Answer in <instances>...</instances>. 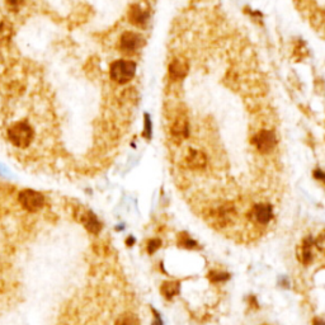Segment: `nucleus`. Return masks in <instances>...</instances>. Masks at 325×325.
Instances as JSON below:
<instances>
[{
    "label": "nucleus",
    "mask_w": 325,
    "mask_h": 325,
    "mask_svg": "<svg viewBox=\"0 0 325 325\" xmlns=\"http://www.w3.org/2000/svg\"><path fill=\"white\" fill-rule=\"evenodd\" d=\"M8 137L14 146L19 149L28 147L33 139L32 127L26 122H17L8 130Z\"/></svg>",
    "instance_id": "f257e3e1"
},
{
    "label": "nucleus",
    "mask_w": 325,
    "mask_h": 325,
    "mask_svg": "<svg viewBox=\"0 0 325 325\" xmlns=\"http://www.w3.org/2000/svg\"><path fill=\"white\" fill-rule=\"evenodd\" d=\"M136 72V64L130 60H117L109 68V75L117 84H126L132 80Z\"/></svg>",
    "instance_id": "f03ea898"
},
{
    "label": "nucleus",
    "mask_w": 325,
    "mask_h": 325,
    "mask_svg": "<svg viewBox=\"0 0 325 325\" xmlns=\"http://www.w3.org/2000/svg\"><path fill=\"white\" fill-rule=\"evenodd\" d=\"M19 203L24 210L30 212H37L45 206V197L39 192L33 189H26L22 191L18 196Z\"/></svg>",
    "instance_id": "7ed1b4c3"
},
{
    "label": "nucleus",
    "mask_w": 325,
    "mask_h": 325,
    "mask_svg": "<svg viewBox=\"0 0 325 325\" xmlns=\"http://www.w3.org/2000/svg\"><path fill=\"white\" fill-rule=\"evenodd\" d=\"M276 135L270 130H262L254 137V144L260 153L268 154L276 146Z\"/></svg>",
    "instance_id": "20e7f679"
},
{
    "label": "nucleus",
    "mask_w": 325,
    "mask_h": 325,
    "mask_svg": "<svg viewBox=\"0 0 325 325\" xmlns=\"http://www.w3.org/2000/svg\"><path fill=\"white\" fill-rule=\"evenodd\" d=\"M145 43L143 36L139 33L135 32H125L122 36L120 37V47L122 51L126 52H135L139 49H141Z\"/></svg>",
    "instance_id": "39448f33"
},
{
    "label": "nucleus",
    "mask_w": 325,
    "mask_h": 325,
    "mask_svg": "<svg viewBox=\"0 0 325 325\" xmlns=\"http://www.w3.org/2000/svg\"><path fill=\"white\" fill-rule=\"evenodd\" d=\"M188 130V121H187L185 116H178L173 122L172 127H170V133H172V137L176 143H181L182 140L187 139Z\"/></svg>",
    "instance_id": "423d86ee"
},
{
    "label": "nucleus",
    "mask_w": 325,
    "mask_h": 325,
    "mask_svg": "<svg viewBox=\"0 0 325 325\" xmlns=\"http://www.w3.org/2000/svg\"><path fill=\"white\" fill-rule=\"evenodd\" d=\"M206 155L201 150L189 149L185 155V164L191 169H203L206 166Z\"/></svg>",
    "instance_id": "0eeeda50"
},
{
    "label": "nucleus",
    "mask_w": 325,
    "mask_h": 325,
    "mask_svg": "<svg viewBox=\"0 0 325 325\" xmlns=\"http://www.w3.org/2000/svg\"><path fill=\"white\" fill-rule=\"evenodd\" d=\"M188 72V64L183 59H176L170 62L169 74L170 78L174 80H181Z\"/></svg>",
    "instance_id": "6e6552de"
},
{
    "label": "nucleus",
    "mask_w": 325,
    "mask_h": 325,
    "mask_svg": "<svg viewBox=\"0 0 325 325\" xmlns=\"http://www.w3.org/2000/svg\"><path fill=\"white\" fill-rule=\"evenodd\" d=\"M128 18H130V22L136 24L137 27H144L149 16H147V12L141 9L139 5H132L128 12Z\"/></svg>",
    "instance_id": "1a4fd4ad"
},
{
    "label": "nucleus",
    "mask_w": 325,
    "mask_h": 325,
    "mask_svg": "<svg viewBox=\"0 0 325 325\" xmlns=\"http://www.w3.org/2000/svg\"><path fill=\"white\" fill-rule=\"evenodd\" d=\"M10 27L8 24H0V41H5L10 37Z\"/></svg>",
    "instance_id": "9d476101"
},
{
    "label": "nucleus",
    "mask_w": 325,
    "mask_h": 325,
    "mask_svg": "<svg viewBox=\"0 0 325 325\" xmlns=\"http://www.w3.org/2000/svg\"><path fill=\"white\" fill-rule=\"evenodd\" d=\"M7 4L10 9L16 10V9H18L20 5H22L23 0H7Z\"/></svg>",
    "instance_id": "9b49d317"
}]
</instances>
